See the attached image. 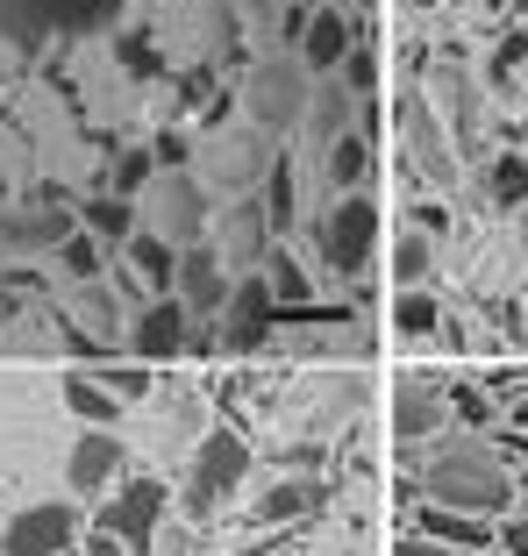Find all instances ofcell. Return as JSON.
I'll use <instances>...</instances> for the list:
<instances>
[{"label":"cell","mask_w":528,"mask_h":556,"mask_svg":"<svg viewBox=\"0 0 528 556\" xmlns=\"http://www.w3.org/2000/svg\"><path fill=\"white\" fill-rule=\"evenodd\" d=\"M422 500L450 514H479V521H507L514 514V471L486 435H450L422 464Z\"/></svg>","instance_id":"cell-1"},{"label":"cell","mask_w":528,"mask_h":556,"mask_svg":"<svg viewBox=\"0 0 528 556\" xmlns=\"http://www.w3.org/2000/svg\"><path fill=\"white\" fill-rule=\"evenodd\" d=\"M243 478H250V442L236 435V428H208V435L193 442V464H186V485H179L186 521H215L236 500Z\"/></svg>","instance_id":"cell-2"},{"label":"cell","mask_w":528,"mask_h":556,"mask_svg":"<svg viewBox=\"0 0 528 556\" xmlns=\"http://www.w3.org/2000/svg\"><path fill=\"white\" fill-rule=\"evenodd\" d=\"M314 243H322V257H329V271L343 278V286H357V278L379 264V200L343 193L322 222H314Z\"/></svg>","instance_id":"cell-3"},{"label":"cell","mask_w":528,"mask_h":556,"mask_svg":"<svg viewBox=\"0 0 528 556\" xmlns=\"http://www.w3.org/2000/svg\"><path fill=\"white\" fill-rule=\"evenodd\" d=\"M307 72L293 65V58H257L243 79V108H250V129L257 136H286L307 122Z\"/></svg>","instance_id":"cell-4"},{"label":"cell","mask_w":528,"mask_h":556,"mask_svg":"<svg viewBox=\"0 0 528 556\" xmlns=\"http://www.w3.org/2000/svg\"><path fill=\"white\" fill-rule=\"evenodd\" d=\"M143 207H150V222L143 229L150 236H165L172 250H193L200 236L215 229V200H208V186L193 179V172H158V179L143 186Z\"/></svg>","instance_id":"cell-5"},{"label":"cell","mask_w":528,"mask_h":556,"mask_svg":"<svg viewBox=\"0 0 528 556\" xmlns=\"http://www.w3.org/2000/svg\"><path fill=\"white\" fill-rule=\"evenodd\" d=\"M165 507H172L165 478H129V485H115L108 500H100L93 528H108L129 556H150L158 549V528H165Z\"/></svg>","instance_id":"cell-6"},{"label":"cell","mask_w":528,"mask_h":556,"mask_svg":"<svg viewBox=\"0 0 528 556\" xmlns=\"http://www.w3.org/2000/svg\"><path fill=\"white\" fill-rule=\"evenodd\" d=\"M122 0H0V29L15 36L22 50H43L50 36H79L100 29Z\"/></svg>","instance_id":"cell-7"},{"label":"cell","mask_w":528,"mask_h":556,"mask_svg":"<svg viewBox=\"0 0 528 556\" xmlns=\"http://www.w3.org/2000/svg\"><path fill=\"white\" fill-rule=\"evenodd\" d=\"M393 122H400V143H407L414 172H422L429 186H457V143H450V129L436 122V108H429L422 86H400L393 93Z\"/></svg>","instance_id":"cell-8"},{"label":"cell","mask_w":528,"mask_h":556,"mask_svg":"<svg viewBox=\"0 0 528 556\" xmlns=\"http://www.w3.org/2000/svg\"><path fill=\"white\" fill-rule=\"evenodd\" d=\"M79 535H86V521L72 500H36V507H22L0 528V556H72Z\"/></svg>","instance_id":"cell-9"},{"label":"cell","mask_w":528,"mask_h":556,"mask_svg":"<svg viewBox=\"0 0 528 556\" xmlns=\"http://www.w3.org/2000/svg\"><path fill=\"white\" fill-rule=\"evenodd\" d=\"M272 136H257V129H215L208 143H200V172L193 179L215 193V186H250V179H264L272 172Z\"/></svg>","instance_id":"cell-10"},{"label":"cell","mask_w":528,"mask_h":556,"mask_svg":"<svg viewBox=\"0 0 528 556\" xmlns=\"http://www.w3.org/2000/svg\"><path fill=\"white\" fill-rule=\"evenodd\" d=\"M129 471V450H122V435H108V428H86L79 442H72V457H65V485H72V507L79 500H108L115 492V478Z\"/></svg>","instance_id":"cell-11"},{"label":"cell","mask_w":528,"mask_h":556,"mask_svg":"<svg viewBox=\"0 0 528 556\" xmlns=\"http://www.w3.org/2000/svg\"><path fill=\"white\" fill-rule=\"evenodd\" d=\"M179 307L193 314V321H222L229 314V264L215 257L208 243H193V250H179Z\"/></svg>","instance_id":"cell-12"},{"label":"cell","mask_w":528,"mask_h":556,"mask_svg":"<svg viewBox=\"0 0 528 556\" xmlns=\"http://www.w3.org/2000/svg\"><path fill=\"white\" fill-rule=\"evenodd\" d=\"M186 343H193V314L179 307V293H165V300H150V307H136V321H129V357L165 364V357H179Z\"/></svg>","instance_id":"cell-13"},{"label":"cell","mask_w":528,"mask_h":556,"mask_svg":"<svg viewBox=\"0 0 528 556\" xmlns=\"http://www.w3.org/2000/svg\"><path fill=\"white\" fill-rule=\"evenodd\" d=\"M422 93H429V108H436V122H443L450 129V143L457 150H472L479 143V122H486V100H479V79H472V72H436L429 86H422Z\"/></svg>","instance_id":"cell-14"},{"label":"cell","mask_w":528,"mask_h":556,"mask_svg":"<svg viewBox=\"0 0 528 556\" xmlns=\"http://www.w3.org/2000/svg\"><path fill=\"white\" fill-rule=\"evenodd\" d=\"M350 50H357V22H350L343 8H314L307 29H300V72H314V79H336Z\"/></svg>","instance_id":"cell-15"},{"label":"cell","mask_w":528,"mask_h":556,"mask_svg":"<svg viewBox=\"0 0 528 556\" xmlns=\"http://www.w3.org/2000/svg\"><path fill=\"white\" fill-rule=\"evenodd\" d=\"M72 314L79 321H65V343L72 350H122L129 343V328H122V307L108 300V286H72Z\"/></svg>","instance_id":"cell-16"},{"label":"cell","mask_w":528,"mask_h":556,"mask_svg":"<svg viewBox=\"0 0 528 556\" xmlns=\"http://www.w3.org/2000/svg\"><path fill=\"white\" fill-rule=\"evenodd\" d=\"M386 414H393V435L400 442H429L436 428L450 421V393L436 386V378H400V386H393V407H386Z\"/></svg>","instance_id":"cell-17"},{"label":"cell","mask_w":528,"mask_h":556,"mask_svg":"<svg viewBox=\"0 0 528 556\" xmlns=\"http://www.w3.org/2000/svg\"><path fill=\"white\" fill-rule=\"evenodd\" d=\"M215 257H222V264H236V278L257 271V264L272 257V222H264L257 200H236V207H229V222H222V250H215Z\"/></svg>","instance_id":"cell-18"},{"label":"cell","mask_w":528,"mask_h":556,"mask_svg":"<svg viewBox=\"0 0 528 556\" xmlns=\"http://www.w3.org/2000/svg\"><path fill=\"white\" fill-rule=\"evenodd\" d=\"M322 500H329V485H322V478H307V471H286L279 485H264L257 500H250V521H300V514H314L322 507Z\"/></svg>","instance_id":"cell-19"},{"label":"cell","mask_w":528,"mask_h":556,"mask_svg":"<svg viewBox=\"0 0 528 556\" xmlns=\"http://www.w3.org/2000/svg\"><path fill=\"white\" fill-rule=\"evenodd\" d=\"M122 257H129V271H136V286H143L150 300H165L172 286H179V250L165 243V236H150V229H136L129 243H122Z\"/></svg>","instance_id":"cell-20"},{"label":"cell","mask_w":528,"mask_h":556,"mask_svg":"<svg viewBox=\"0 0 528 556\" xmlns=\"http://www.w3.org/2000/svg\"><path fill=\"white\" fill-rule=\"evenodd\" d=\"M493 528H500V521H479V514H450V507H422V528H414V535H429V542H443L450 556H479V549H493Z\"/></svg>","instance_id":"cell-21"},{"label":"cell","mask_w":528,"mask_h":556,"mask_svg":"<svg viewBox=\"0 0 528 556\" xmlns=\"http://www.w3.org/2000/svg\"><path fill=\"white\" fill-rule=\"evenodd\" d=\"M429 271H436V243L422 229H400L393 250H386V278H393V293H429Z\"/></svg>","instance_id":"cell-22"},{"label":"cell","mask_w":528,"mask_h":556,"mask_svg":"<svg viewBox=\"0 0 528 556\" xmlns=\"http://www.w3.org/2000/svg\"><path fill=\"white\" fill-rule=\"evenodd\" d=\"M350 122H357V100H350V86H343V79H314L307 122H300V129H314L322 143H336V136H350Z\"/></svg>","instance_id":"cell-23"},{"label":"cell","mask_w":528,"mask_h":556,"mask_svg":"<svg viewBox=\"0 0 528 556\" xmlns=\"http://www.w3.org/2000/svg\"><path fill=\"white\" fill-rule=\"evenodd\" d=\"M279 293H272V278L264 271H243L229 286V314H222V321H236V328H279Z\"/></svg>","instance_id":"cell-24"},{"label":"cell","mask_w":528,"mask_h":556,"mask_svg":"<svg viewBox=\"0 0 528 556\" xmlns=\"http://www.w3.org/2000/svg\"><path fill=\"white\" fill-rule=\"evenodd\" d=\"M79 222H86V236L93 243H129L143 222H136V200H122V193H100V200H79Z\"/></svg>","instance_id":"cell-25"},{"label":"cell","mask_w":528,"mask_h":556,"mask_svg":"<svg viewBox=\"0 0 528 556\" xmlns=\"http://www.w3.org/2000/svg\"><path fill=\"white\" fill-rule=\"evenodd\" d=\"M479 186H486V200H493V207L521 214V200H528V157H521V150H500V157H486Z\"/></svg>","instance_id":"cell-26"},{"label":"cell","mask_w":528,"mask_h":556,"mask_svg":"<svg viewBox=\"0 0 528 556\" xmlns=\"http://www.w3.org/2000/svg\"><path fill=\"white\" fill-rule=\"evenodd\" d=\"M364 179H372V143L350 129V136L329 143V186L336 193H364Z\"/></svg>","instance_id":"cell-27"},{"label":"cell","mask_w":528,"mask_h":556,"mask_svg":"<svg viewBox=\"0 0 528 556\" xmlns=\"http://www.w3.org/2000/svg\"><path fill=\"white\" fill-rule=\"evenodd\" d=\"M65 407L79 414V421H93V428H108L122 414V400L100 386V378H86V371H65Z\"/></svg>","instance_id":"cell-28"},{"label":"cell","mask_w":528,"mask_h":556,"mask_svg":"<svg viewBox=\"0 0 528 556\" xmlns=\"http://www.w3.org/2000/svg\"><path fill=\"white\" fill-rule=\"evenodd\" d=\"M436 328H443L436 293H393V336H407V343H429Z\"/></svg>","instance_id":"cell-29"},{"label":"cell","mask_w":528,"mask_h":556,"mask_svg":"<svg viewBox=\"0 0 528 556\" xmlns=\"http://www.w3.org/2000/svg\"><path fill=\"white\" fill-rule=\"evenodd\" d=\"M257 207H264V222H272V236L293 229V207H300V200H293V157H272V172H264V200H257Z\"/></svg>","instance_id":"cell-30"},{"label":"cell","mask_w":528,"mask_h":556,"mask_svg":"<svg viewBox=\"0 0 528 556\" xmlns=\"http://www.w3.org/2000/svg\"><path fill=\"white\" fill-rule=\"evenodd\" d=\"M343 86H350V100H357V108L379 93V50H372V43H357V50L343 58Z\"/></svg>","instance_id":"cell-31"},{"label":"cell","mask_w":528,"mask_h":556,"mask_svg":"<svg viewBox=\"0 0 528 556\" xmlns=\"http://www.w3.org/2000/svg\"><path fill=\"white\" fill-rule=\"evenodd\" d=\"M521 65H528V29H507V36H500V50L486 58V86H507Z\"/></svg>","instance_id":"cell-32"},{"label":"cell","mask_w":528,"mask_h":556,"mask_svg":"<svg viewBox=\"0 0 528 556\" xmlns=\"http://www.w3.org/2000/svg\"><path fill=\"white\" fill-rule=\"evenodd\" d=\"M58 264H65V278H72V286H93V278H100V243H93V236H65Z\"/></svg>","instance_id":"cell-33"},{"label":"cell","mask_w":528,"mask_h":556,"mask_svg":"<svg viewBox=\"0 0 528 556\" xmlns=\"http://www.w3.org/2000/svg\"><path fill=\"white\" fill-rule=\"evenodd\" d=\"M264 278H272V293H279V300H307V271H300L286 250H272V257H264Z\"/></svg>","instance_id":"cell-34"},{"label":"cell","mask_w":528,"mask_h":556,"mask_svg":"<svg viewBox=\"0 0 528 556\" xmlns=\"http://www.w3.org/2000/svg\"><path fill=\"white\" fill-rule=\"evenodd\" d=\"M150 179H158L150 150H122V157H115V193H122V200H129V193H143Z\"/></svg>","instance_id":"cell-35"},{"label":"cell","mask_w":528,"mask_h":556,"mask_svg":"<svg viewBox=\"0 0 528 556\" xmlns=\"http://www.w3.org/2000/svg\"><path fill=\"white\" fill-rule=\"evenodd\" d=\"M100 386H108L115 400H143L150 393V371H122V364H108V371H100Z\"/></svg>","instance_id":"cell-36"},{"label":"cell","mask_w":528,"mask_h":556,"mask_svg":"<svg viewBox=\"0 0 528 556\" xmlns=\"http://www.w3.org/2000/svg\"><path fill=\"white\" fill-rule=\"evenodd\" d=\"M493 549H507V556H528V514H507V521L493 528Z\"/></svg>","instance_id":"cell-37"},{"label":"cell","mask_w":528,"mask_h":556,"mask_svg":"<svg viewBox=\"0 0 528 556\" xmlns=\"http://www.w3.org/2000/svg\"><path fill=\"white\" fill-rule=\"evenodd\" d=\"M450 414H464L472 428H479V421H493V407H486V393H464V386L450 393Z\"/></svg>","instance_id":"cell-38"},{"label":"cell","mask_w":528,"mask_h":556,"mask_svg":"<svg viewBox=\"0 0 528 556\" xmlns=\"http://www.w3.org/2000/svg\"><path fill=\"white\" fill-rule=\"evenodd\" d=\"M79 556H129V549H122L108 528H86V535H79Z\"/></svg>","instance_id":"cell-39"},{"label":"cell","mask_w":528,"mask_h":556,"mask_svg":"<svg viewBox=\"0 0 528 556\" xmlns=\"http://www.w3.org/2000/svg\"><path fill=\"white\" fill-rule=\"evenodd\" d=\"M122 58H129V72H158V58H150L143 36H122Z\"/></svg>","instance_id":"cell-40"},{"label":"cell","mask_w":528,"mask_h":556,"mask_svg":"<svg viewBox=\"0 0 528 556\" xmlns=\"http://www.w3.org/2000/svg\"><path fill=\"white\" fill-rule=\"evenodd\" d=\"M393 556H450V549H443V542H429V535H400Z\"/></svg>","instance_id":"cell-41"},{"label":"cell","mask_w":528,"mask_h":556,"mask_svg":"<svg viewBox=\"0 0 528 556\" xmlns=\"http://www.w3.org/2000/svg\"><path fill=\"white\" fill-rule=\"evenodd\" d=\"M514 514H528V471L514 478Z\"/></svg>","instance_id":"cell-42"},{"label":"cell","mask_w":528,"mask_h":556,"mask_svg":"<svg viewBox=\"0 0 528 556\" xmlns=\"http://www.w3.org/2000/svg\"><path fill=\"white\" fill-rule=\"evenodd\" d=\"M514 428H528V400H521V407H514Z\"/></svg>","instance_id":"cell-43"},{"label":"cell","mask_w":528,"mask_h":556,"mask_svg":"<svg viewBox=\"0 0 528 556\" xmlns=\"http://www.w3.org/2000/svg\"><path fill=\"white\" fill-rule=\"evenodd\" d=\"M407 8H436V0H407Z\"/></svg>","instance_id":"cell-44"},{"label":"cell","mask_w":528,"mask_h":556,"mask_svg":"<svg viewBox=\"0 0 528 556\" xmlns=\"http://www.w3.org/2000/svg\"><path fill=\"white\" fill-rule=\"evenodd\" d=\"M479 556H507V549H479Z\"/></svg>","instance_id":"cell-45"},{"label":"cell","mask_w":528,"mask_h":556,"mask_svg":"<svg viewBox=\"0 0 528 556\" xmlns=\"http://www.w3.org/2000/svg\"><path fill=\"white\" fill-rule=\"evenodd\" d=\"M521 15H528V0H521Z\"/></svg>","instance_id":"cell-46"},{"label":"cell","mask_w":528,"mask_h":556,"mask_svg":"<svg viewBox=\"0 0 528 556\" xmlns=\"http://www.w3.org/2000/svg\"><path fill=\"white\" fill-rule=\"evenodd\" d=\"M521 236H528V222H521Z\"/></svg>","instance_id":"cell-47"}]
</instances>
